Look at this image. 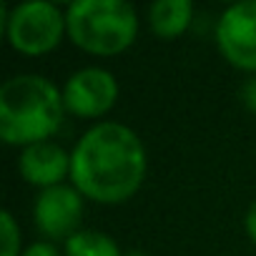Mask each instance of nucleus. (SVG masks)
Segmentation results:
<instances>
[{
  "mask_svg": "<svg viewBox=\"0 0 256 256\" xmlns=\"http://www.w3.org/2000/svg\"><path fill=\"white\" fill-rule=\"evenodd\" d=\"M191 16H194V6L188 0H158L148 10V23L158 38L171 40L178 38L191 26Z\"/></svg>",
  "mask_w": 256,
  "mask_h": 256,
  "instance_id": "1a4fd4ad",
  "label": "nucleus"
},
{
  "mask_svg": "<svg viewBox=\"0 0 256 256\" xmlns=\"http://www.w3.org/2000/svg\"><path fill=\"white\" fill-rule=\"evenodd\" d=\"M241 98H244L246 108H248L251 113H256V76L246 80V86L241 88Z\"/></svg>",
  "mask_w": 256,
  "mask_h": 256,
  "instance_id": "ddd939ff",
  "label": "nucleus"
},
{
  "mask_svg": "<svg viewBox=\"0 0 256 256\" xmlns=\"http://www.w3.org/2000/svg\"><path fill=\"white\" fill-rule=\"evenodd\" d=\"M118 98L116 78L103 68H83L66 80L63 103L73 116L98 118L113 108Z\"/></svg>",
  "mask_w": 256,
  "mask_h": 256,
  "instance_id": "423d86ee",
  "label": "nucleus"
},
{
  "mask_svg": "<svg viewBox=\"0 0 256 256\" xmlns=\"http://www.w3.org/2000/svg\"><path fill=\"white\" fill-rule=\"evenodd\" d=\"M70 40L93 56H116L136 40L138 18L123 0H76L66 10Z\"/></svg>",
  "mask_w": 256,
  "mask_h": 256,
  "instance_id": "7ed1b4c3",
  "label": "nucleus"
},
{
  "mask_svg": "<svg viewBox=\"0 0 256 256\" xmlns=\"http://www.w3.org/2000/svg\"><path fill=\"white\" fill-rule=\"evenodd\" d=\"M0 234H3V256H20V228L10 211L0 214Z\"/></svg>",
  "mask_w": 256,
  "mask_h": 256,
  "instance_id": "9b49d317",
  "label": "nucleus"
},
{
  "mask_svg": "<svg viewBox=\"0 0 256 256\" xmlns=\"http://www.w3.org/2000/svg\"><path fill=\"white\" fill-rule=\"evenodd\" d=\"M66 256H123V254L108 234L78 231L66 241Z\"/></svg>",
  "mask_w": 256,
  "mask_h": 256,
  "instance_id": "9d476101",
  "label": "nucleus"
},
{
  "mask_svg": "<svg viewBox=\"0 0 256 256\" xmlns=\"http://www.w3.org/2000/svg\"><path fill=\"white\" fill-rule=\"evenodd\" d=\"M146 176V148L123 123H98L70 154V181L80 196L98 204L131 198Z\"/></svg>",
  "mask_w": 256,
  "mask_h": 256,
  "instance_id": "f257e3e1",
  "label": "nucleus"
},
{
  "mask_svg": "<svg viewBox=\"0 0 256 256\" xmlns=\"http://www.w3.org/2000/svg\"><path fill=\"white\" fill-rule=\"evenodd\" d=\"M20 174L28 184L50 188L60 186L63 176L70 174V156L53 141H40L20 154Z\"/></svg>",
  "mask_w": 256,
  "mask_h": 256,
  "instance_id": "6e6552de",
  "label": "nucleus"
},
{
  "mask_svg": "<svg viewBox=\"0 0 256 256\" xmlns=\"http://www.w3.org/2000/svg\"><path fill=\"white\" fill-rule=\"evenodd\" d=\"M246 234L251 241H256V201H251V206L246 211Z\"/></svg>",
  "mask_w": 256,
  "mask_h": 256,
  "instance_id": "4468645a",
  "label": "nucleus"
},
{
  "mask_svg": "<svg viewBox=\"0 0 256 256\" xmlns=\"http://www.w3.org/2000/svg\"><path fill=\"white\" fill-rule=\"evenodd\" d=\"M36 226L48 238H70L78 234V224L83 218V201L80 191L70 186H50L43 188L33 206Z\"/></svg>",
  "mask_w": 256,
  "mask_h": 256,
  "instance_id": "0eeeda50",
  "label": "nucleus"
},
{
  "mask_svg": "<svg viewBox=\"0 0 256 256\" xmlns=\"http://www.w3.org/2000/svg\"><path fill=\"white\" fill-rule=\"evenodd\" d=\"M216 40L234 68L256 73V0L234 3L224 10L216 26Z\"/></svg>",
  "mask_w": 256,
  "mask_h": 256,
  "instance_id": "39448f33",
  "label": "nucleus"
},
{
  "mask_svg": "<svg viewBox=\"0 0 256 256\" xmlns=\"http://www.w3.org/2000/svg\"><path fill=\"white\" fill-rule=\"evenodd\" d=\"M63 96L43 76H16L0 88V136L8 146L48 141L63 120Z\"/></svg>",
  "mask_w": 256,
  "mask_h": 256,
  "instance_id": "f03ea898",
  "label": "nucleus"
},
{
  "mask_svg": "<svg viewBox=\"0 0 256 256\" xmlns=\"http://www.w3.org/2000/svg\"><path fill=\"white\" fill-rule=\"evenodd\" d=\"M0 13H3L0 28L6 30L10 46L26 56H43L53 50L68 30L66 13H60V8L48 0H30L16 6L13 10L3 6Z\"/></svg>",
  "mask_w": 256,
  "mask_h": 256,
  "instance_id": "20e7f679",
  "label": "nucleus"
},
{
  "mask_svg": "<svg viewBox=\"0 0 256 256\" xmlns=\"http://www.w3.org/2000/svg\"><path fill=\"white\" fill-rule=\"evenodd\" d=\"M23 256H60V251L53 244H48V241H38V244L28 246Z\"/></svg>",
  "mask_w": 256,
  "mask_h": 256,
  "instance_id": "f8f14e48",
  "label": "nucleus"
}]
</instances>
